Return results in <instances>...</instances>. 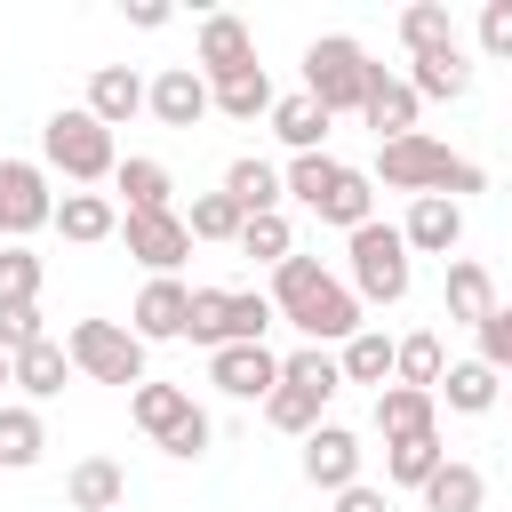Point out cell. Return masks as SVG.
<instances>
[{"label": "cell", "instance_id": "51", "mask_svg": "<svg viewBox=\"0 0 512 512\" xmlns=\"http://www.w3.org/2000/svg\"><path fill=\"white\" fill-rule=\"evenodd\" d=\"M120 512H128V504H120Z\"/></svg>", "mask_w": 512, "mask_h": 512}, {"label": "cell", "instance_id": "26", "mask_svg": "<svg viewBox=\"0 0 512 512\" xmlns=\"http://www.w3.org/2000/svg\"><path fill=\"white\" fill-rule=\"evenodd\" d=\"M192 408H200V400H192L184 384H152V376H144V384L128 392V416H136V432H152V440H168Z\"/></svg>", "mask_w": 512, "mask_h": 512}, {"label": "cell", "instance_id": "20", "mask_svg": "<svg viewBox=\"0 0 512 512\" xmlns=\"http://www.w3.org/2000/svg\"><path fill=\"white\" fill-rule=\"evenodd\" d=\"M64 504H72V512H120V504H128V472H120L112 456H80V464L64 472Z\"/></svg>", "mask_w": 512, "mask_h": 512}, {"label": "cell", "instance_id": "39", "mask_svg": "<svg viewBox=\"0 0 512 512\" xmlns=\"http://www.w3.org/2000/svg\"><path fill=\"white\" fill-rule=\"evenodd\" d=\"M240 256H256V264H288L296 256V224L272 208V216H248L240 224Z\"/></svg>", "mask_w": 512, "mask_h": 512}, {"label": "cell", "instance_id": "24", "mask_svg": "<svg viewBox=\"0 0 512 512\" xmlns=\"http://www.w3.org/2000/svg\"><path fill=\"white\" fill-rule=\"evenodd\" d=\"M224 200H232L240 216H272V208H280L288 192H280V168L248 152V160H232V168H224Z\"/></svg>", "mask_w": 512, "mask_h": 512}, {"label": "cell", "instance_id": "44", "mask_svg": "<svg viewBox=\"0 0 512 512\" xmlns=\"http://www.w3.org/2000/svg\"><path fill=\"white\" fill-rule=\"evenodd\" d=\"M48 336V320H40V304H0V352L16 360L24 344H40Z\"/></svg>", "mask_w": 512, "mask_h": 512}, {"label": "cell", "instance_id": "35", "mask_svg": "<svg viewBox=\"0 0 512 512\" xmlns=\"http://www.w3.org/2000/svg\"><path fill=\"white\" fill-rule=\"evenodd\" d=\"M440 464H448L440 432H424V440H384V480H400V488H424Z\"/></svg>", "mask_w": 512, "mask_h": 512}, {"label": "cell", "instance_id": "1", "mask_svg": "<svg viewBox=\"0 0 512 512\" xmlns=\"http://www.w3.org/2000/svg\"><path fill=\"white\" fill-rule=\"evenodd\" d=\"M272 320L304 328V344L328 352V344H352L360 336V296L344 280H328L320 256H288V264H272Z\"/></svg>", "mask_w": 512, "mask_h": 512}, {"label": "cell", "instance_id": "2", "mask_svg": "<svg viewBox=\"0 0 512 512\" xmlns=\"http://www.w3.org/2000/svg\"><path fill=\"white\" fill-rule=\"evenodd\" d=\"M376 184H392V192H408V200H424V192H440V200H456L464 208V192H480L488 184V168L480 160H456L440 136H392L384 152H376Z\"/></svg>", "mask_w": 512, "mask_h": 512}, {"label": "cell", "instance_id": "36", "mask_svg": "<svg viewBox=\"0 0 512 512\" xmlns=\"http://www.w3.org/2000/svg\"><path fill=\"white\" fill-rule=\"evenodd\" d=\"M400 48H408V56H440V48H456V24H448V8H440V0H416V8H400Z\"/></svg>", "mask_w": 512, "mask_h": 512}, {"label": "cell", "instance_id": "34", "mask_svg": "<svg viewBox=\"0 0 512 512\" xmlns=\"http://www.w3.org/2000/svg\"><path fill=\"white\" fill-rule=\"evenodd\" d=\"M440 368H448V352H440V336H432V328H416V336H392V384H416V392H432V384H440Z\"/></svg>", "mask_w": 512, "mask_h": 512}, {"label": "cell", "instance_id": "3", "mask_svg": "<svg viewBox=\"0 0 512 512\" xmlns=\"http://www.w3.org/2000/svg\"><path fill=\"white\" fill-rule=\"evenodd\" d=\"M40 160H48L64 184H104V176L120 168V152H112V128H104L88 104H64V112H48V128H40Z\"/></svg>", "mask_w": 512, "mask_h": 512}, {"label": "cell", "instance_id": "13", "mask_svg": "<svg viewBox=\"0 0 512 512\" xmlns=\"http://www.w3.org/2000/svg\"><path fill=\"white\" fill-rule=\"evenodd\" d=\"M360 456H368V448H360V432H344V424L304 432V480H312V488H328V496L360 480Z\"/></svg>", "mask_w": 512, "mask_h": 512}, {"label": "cell", "instance_id": "37", "mask_svg": "<svg viewBox=\"0 0 512 512\" xmlns=\"http://www.w3.org/2000/svg\"><path fill=\"white\" fill-rule=\"evenodd\" d=\"M320 408H328L320 392H304V384H272V400H264V424L304 440V432H320Z\"/></svg>", "mask_w": 512, "mask_h": 512}, {"label": "cell", "instance_id": "21", "mask_svg": "<svg viewBox=\"0 0 512 512\" xmlns=\"http://www.w3.org/2000/svg\"><path fill=\"white\" fill-rule=\"evenodd\" d=\"M112 184H120V200H128V216H152V208H176V176H168V160H152V152H128V160L112 168Z\"/></svg>", "mask_w": 512, "mask_h": 512}, {"label": "cell", "instance_id": "19", "mask_svg": "<svg viewBox=\"0 0 512 512\" xmlns=\"http://www.w3.org/2000/svg\"><path fill=\"white\" fill-rule=\"evenodd\" d=\"M376 432L384 440H424V432H440V400L416 392V384H384L376 392Z\"/></svg>", "mask_w": 512, "mask_h": 512}, {"label": "cell", "instance_id": "50", "mask_svg": "<svg viewBox=\"0 0 512 512\" xmlns=\"http://www.w3.org/2000/svg\"><path fill=\"white\" fill-rule=\"evenodd\" d=\"M504 392H512V384H504Z\"/></svg>", "mask_w": 512, "mask_h": 512}, {"label": "cell", "instance_id": "47", "mask_svg": "<svg viewBox=\"0 0 512 512\" xmlns=\"http://www.w3.org/2000/svg\"><path fill=\"white\" fill-rule=\"evenodd\" d=\"M336 512H392V496L368 488V480H352V488H336Z\"/></svg>", "mask_w": 512, "mask_h": 512}, {"label": "cell", "instance_id": "8", "mask_svg": "<svg viewBox=\"0 0 512 512\" xmlns=\"http://www.w3.org/2000/svg\"><path fill=\"white\" fill-rule=\"evenodd\" d=\"M56 216V192H48V168L40 160H0V240H24Z\"/></svg>", "mask_w": 512, "mask_h": 512}, {"label": "cell", "instance_id": "10", "mask_svg": "<svg viewBox=\"0 0 512 512\" xmlns=\"http://www.w3.org/2000/svg\"><path fill=\"white\" fill-rule=\"evenodd\" d=\"M208 384H216L224 400H272L280 352H272V344H224V352H208Z\"/></svg>", "mask_w": 512, "mask_h": 512}, {"label": "cell", "instance_id": "46", "mask_svg": "<svg viewBox=\"0 0 512 512\" xmlns=\"http://www.w3.org/2000/svg\"><path fill=\"white\" fill-rule=\"evenodd\" d=\"M480 48H488L496 64H512V0H488V8H480Z\"/></svg>", "mask_w": 512, "mask_h": 512}, {"label": "cell", "instance_id": "17", "mask_svg": "<svg viewBox=\"0 0 512 512\" xmlns=\"http://www.w3.org/2000/svg\"><path fill=\"white\" fill-rule=\"evenodd\" d=\"M416 112H424V104H416V88H408L400 72H384V64H376V80H368V104H360V120H368V128H376V136L392 144V136H416Z\"/></svg>", "mask_w": 512, "mask_h": 512}, {"label": "cell", "instance_id": "41", "mask_svg": "<svg viewBox=\"0 0 512 512\" xmlns=\"http://www.w3.org/2000/svg\"><path fill=\"white\" fill-rule=\"evenodd\" d=\"M240 224H248V216H240L224 192H192V208H184V232H192V240H240Z\"/></svg>", "mask_w": 512, "mask_h": 512}, {"label": "cell", "instance_id": "38", "mask_svg": "<svg viewBox=\"0 0 512 512\" xmlns=\"http://www.w3.org/2000/svg\"><path fill=\"white\" fill-rule=\"evenodd\" d=\"M368 216H376V184H368L360 168H344V184L320 200V224H344V232H360Z\"/></svg>", "mask_w": 512, "mask_h": 512}, {"label": "cell", "instance_id": "31", "mask_svg": "<svg viewBox=\"0 0 512 512\" xmlns=\"http://www.w3.org/2000/svg\"><path fill=\"white\" fill-rule=\"evenodd\" d=\"M488 504V480H480V464H440L432 480H424V512H480Z\"/></svg>", "mask_w": 512, "mask_h": 512}, {"label": "cell", "instance_id": "45", "mask_svg": "<svg viewBox=\"0 0 512 512\" xmlns=\"http://www.w3.org/2000/svg\"><path fill=\"white\" fill-rule=\"evenodd\" d=\"M472 336H480V360H488L496 376H512V304H496V312H488Z\"/></svg>", "mask_w": 512, "mask_h": 512}, {"label": "cell", "instance_id": "16", "mask_svg": "<svg viewBox=\"0 0 512 512\" xmlns=\"http://www.w3.org/2000/svg\"><path fill=\"white\" fill-rule=\"evenodd\" d=\"M8 384L24 392V408H32V400H56V392L72 384V352H64V336H40V344H24V352L8 360Z\"/></svg>", "mask_w": 512, "mask_h": 512}, {"label": "cell", "instance_id": "18", "mask_svg": "<svg viewBox=\"0 0 512 512\" xmlns=\"http://www.w3.org/2000/svg\"><path fill=\"white\" fill-rule=\"evenodd\" d=\"M432 400H448L456 416H488V408L504 400V376H496L488 360H448L440 384H432Z\"/></svg>", "mask_w": 512, "mask_h": 512}, {"label": "cell", "instance_id": "4", "mask_svg": "<svg viewBox=\"0 0 512 512\" xmlns=\"http://www.w3.org/2000/svg\"><path fill=\"white\" fill-rule=\"evenodd\" d=\"M368 80H376V64H368V48L352 40V32H320L312 48H304V96L336 120V112H360L368 104Z\"/></svg>", "mask_w": 512, "mask_h": 512}, {"label": "cell", "instance_id": "28", "mask_svg": "<svg viewBox=\"0 0 512 512\" xmlns=\"http://www.w3.org/2000/svg\"><path fill=\"white\" fill-rule=\"evenodd\" d=\"M408 88H416V104L432 96V104H456L464 88H472V64H464V48H440V56H408Z\"/></svg>", "mask_w": 512, "mask_h": 512}, {"label": "cell", "instance_id": "5", "mask_svg": "<svg viewBox=\"0 0 512 512\" xmlns=\"http://www.w3.org/2000/svg\"><path fill=\"white\" fill-rule=\"evenodd\" d=\"M264 328H272V296H256V288H192V320H184L192 344H208V352L264 344Z\"/></svg>", "mask_w": 512, "mask_h": 512}, {"label": "cell", "instance_id": "9", "mask_svg": "<svg viewBox=\"0 0 512 512\" xmlns=\"http://www.w3.org/2000/svg\"><path fill=\"white\" fill-rule=\"evenodd\" d=\"M120 240H128V256H136L152 280H176V264L192 256V232H184V216H176V208H152V216H120Z\"/></svg>", "mask_w": 512, "mask_h": 512}, {"label": "cell", "instance_id": "48", "mask_svg": "<svg viewBox=\"0 0 512 512\" xmlns=\"http://www.w3.org/2000/svg\"><path fill=\"white\" fill-rule=\"evenodd\" d=\"M128 24H136V32H160L168 8H160V0H128Z\"/></svg>", "mask_w": 512, "mask_h": 512}, {"label": "cell", "instance_id": "32", "mask_svg": "<svg viewBox=\"0 0 512 512\" xmlns=\"http://www.w3.org/2000/svg\"><path fill=\"white\" fill-rule=\"evenodd\" d=\"M336 184H344V160H328V152H296V160L280 168V192H288V200H304L312 216H320V200H328Z\"/></svg>", "mask_w": 512, "mask_h": 512}, {"label": "cell", "instance_id": "15", "mask_svg": "<svg viewBox=\"0 0 512 512\" xmlns=\"http://www.w3.org/2000/svg\"><path fill=\"white\" fill-rule=\"evenodd\" d=\"M256 64V32L240 16H208L200 24V48H192V72L200 80H224V72H248Z\"/></svg>", "mask_w": 512, "mask_h": 512}, {"label": "cell", "instance_id": "29", "mask_svg": "<svg viewBox=\"0 0 512 512\" xmlns=\"http://www.w3.org/2000/svg\"><path fill=\"white\" fill-rule=\"evenodd\" d=\"M208 104H216L224 120H264V112H272V72H264V64L224 72V80H208Z\"/></svg>", "mask_w": 512, "mask_h": 512}, {"label": "cell", "instance_id": "12", "mask_svg": "<svg viewBox=\"0 0 512 512\" xmlns=\"http://www.w3.org/2000/svg\"><path fill=\"white\" fill-rule=\"evenodd\" d=\"M184 320H192V288H184V280H144V296H136V312H128V336H136V344H176Z\"/></svg>", "mask_w": 512, "mask_h": 512}, {"label": "cell", "instance_id": "30", "mask_svg": "<svg viewBox=\"0 0 512 512\" xmlns=\"http://www.w3.org/2000/svg\"><path fill=\"white\" fill-rule=\"evenodd\" d=\"M264 120H272V136L288 144V160H296V152H320V136H328V112H320L304 88H296V96H272Z\"/></svg>", "mask_w": 512, "mask_h": 512}, {"label": "cell", "instance_id": "22", "mask_svg": "<svg viewBox=\"0 0 512 512\" xmlns=\"http://www.w3.org/2000/svg\"><path fill=\"white\" fill-rule=\"evenodd\" d=\"M440 304H448V320H464V328H480L504 296H496V280H488V264H472V256H448V288H440Z\"/></svg>", "mask_w": 512, "mask_h": 512}, {"label": "cell", "instance_id": "43", "mask_svg": "<svg viewBox=\"0 0 512 512\" xmlns=\"http://www.w3.org/2000/svg\"><path fill=\"white\" fill-rule=\"evenodd\" d=\"M208 440H216V424H208V408H192V416H184L168 440H152V448H160V456H176V464H192V456H208Z\"/></svg>", "mask_w": 512, "mask_h": 512}, {"label": "cell", "instance_id": "7", "mask_svg": "<svg viewBox=\"0 0 512 512\" xmlns=\"http://www.w3.org/2000/svg\"><path fill=\"white\" fill-rule=\"evenodd\" d=\"M64 352H72V376H88V384H128V392L144 384V344L120 320H72Z\"/></svg>", "mask_w": 512, "mask_h": 512}, {"label": "cell", "instance_id": "11", "mask_svg": "<svg viewBox=\"0 0 512 512\" xmlns=\"http://www.w3.org/2000/svg\"><path fill=\"white\" fill-rule=\"evenodd\" d=\"M144 112H152L160 128H200L216 104H208V80H200L192 64H168L160 80H144Z\"/></svg>", "mask_w": 512, "mask_h": 512}, {"label": "cell", "instance_id": "6", "mask_svg": "<svg viewBox=\"0 0 512 512\" xmlns=\"http://www.w3.org/2000/svg\"><path fill=\"white\" fill-rule=\"evenodd\" d=\"M344 256H352V296L360 304H400L408 296V240H400V224H360V232H344Z\"/></svg>", "mask_w": 512, "mask_h": 512}, {"label": "cell", "instance_id": "49", "mask_svg": "<svg viewBox=\"0 0 512 512\" xmlns=\"http://www.w3.org/2000/svg\"><path fill=\"white\" fill-rule=\"evenodd\" d=\"M0 384H8V352H0Z\"/></svg>", "mask_w": 512, "mask_h": 512}, {"label": "cell", "instance_id": "23", "mask_svg": "<svg viewBox=\"0 0 512 512\" xmlns=\"http://www.w3.org/2000/svg\"><path fill=\"white\" fill-rule=\"evenodd\" d=\"M88 112H96L104 128H128V120L144 112V80H136L128 64H96V72H88Z\"/></svg>", "mask_w": 512, "mask_h": 512}, {"label": "cell", "instance_id": "27", "mask_svg": "<svg viewBox=\"0 0 512 512\" xmlns=\"http://www.w3.org/2000/svg\"><path fill=\"white\" fill-rule=\"evenodd\" d=\"M40 448H48V424H40V408H24V400H0V472H32V464H40Z\"/></svg>", "mask_w": 512, "mask_h": 512}, {"label": "cell", "instance_id": "40", "mask_svg": "<svg viewBox=\"0 0 512 512\" xmlns=\"http://www.w3.org/2000/svg\"><path fill=\"white\" fill-rule=\"evenodd\" d=\"M280 384H304V392H320V400H336V392H344V368H336V352H320V344H304V352H288V360H280Z\"/></svg>", "mask_w": 512, "mask_h": 512}, {"label": "cell", "instance_id": "33", "mask_svg": "<svg viewBox=\"0 0 512 512\" xmlns=\"http://www.w3.org/2000/svg\"><path fill=\"white\" fill-rule=\"evenodd\" d=\"M336 368H344V384H392V336L384 328H360L352 344H336Z\"/></svg>", "mask_w": 512, "mask_h": 512}, {"label": "cell", "instance_id": "25", "mask_svg": "<svg viewBox=\"0 0 512 512\" xmlns=\"http://www.w3.org/2000/svg\"><path fill=\"white\" fill-rule=\"evenodd\" d=\"M48 224H56L64 240H80V248H96V240H112V232H120V208H112L104 192H64Z\"/></svg>", "mask_w": 512, "mask_h": 512}, {"label": "cell", "instance_id": "42", "mask_svg": "<svg viewBox=\"0 0 512 512\" xmlns=\"http://www.w3.org/2000/svg\"><path fill=\"white\" fill-rule=\"evenodd\" d=\"M0 304H40V256L24 240L0 248Z\"/></svg>", "mask_w": 512, "mask_h": 512}, {"label": "cell", "instance_id": "14", "mask_svg": "<svg viewBox=\"0 0 512 512\" xmlns=\"http://www.w3.org/2000/svg\"><path fill=\"white\" fill-rule=\"evenodd\" d=\"M400 240H408V256H456V240H464V208L440 200V192H424V200H408Z\"/></svg>", "mask_w": 512, "mask_h": 512}]
</instances>
